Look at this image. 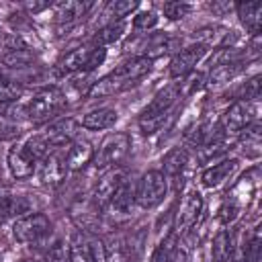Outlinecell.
Masks as SVG:
<instances>
[{
    "mask_svg": "<svg viewBox=\"0 0 262 262\" xmlns=\"http://www.w3.org/2000/svg\"><path fill=\"white\" fill-rule=\"evenodd\" d=\"M151 70V61L145 57H133L125 63H121L115 72H111L108 76L100 78L98 82L92 84V88L88 90V98H104V96H113L121 90H125L127 86H131L135 80H139L141 76H145Z\"/></svg>",
    "mask_w": 262,
    "mask_h": 262,
    "instance_id": "1",
    "label": "cell"
},
{
    "mask_svg": "<svg viewBox=\"0 0 262 262\" xmlns=\"http://www.w3.org/2000/svg\"><path fill=\"white\" fill-rule=\"evenodd\" d=\"M180 96V84L178 82H172L168 86H164L156 96L154 100L145 106V111L141 113V119H139V125L143 129V133H151L164 119V115L172 108V104L178 100Z\"/></svg>",
    "mask_w": 262,
    "mask_h": 262,
    "instance_id": "2",
    "label": "cell"
},
{
    "mask_svg": "<svg viewBox=\"0 0 262 262\" xmlns=\"http://www.w3.org/2000/svg\"><path fill=\"white\" fill-rule=\"evenodd\" d=\"M106 49L98 45H82L66 53L57 61V72L59 74H74V72H84V70H94L104 61Z\"/></svg>",
    "mask_w": 262,
    "mask_h": 262,
    "instance_id": "3",
    "label": "cell"
},
{
    "mask_svg": "<svg viewBox=\"0 0 262 262\" xmlns=\"http://www.w3.org/2000/svg\"><path fill=\"white\" fill-rule=\"evenodd\" d=\"M166 190H168V182H166L164 172L149 170L139 178L135 186V203L141 209H154L156 205L164 201Z\"/></svg>",
    "mask_w": 262,
    "mask_h": 262,
    "instance_id": "4",
    "label": "cell"
},
{
    "mask_svg": "<svg viewBox=\"0 0 262 262\" xmlns=\"http://www.w3.org/2000/svg\"><path fill=\"white\" fill-rule=\"evenodd\" d=\"M129 147H131V139L127 133H123V131L111 133L102 139L92 162L96 168H115L125 160V156L129 154Z\"/></svg>",
    "mask_w": 262,
    "mask_h": 262,
    "instance_id": "5",
    "label": "cell"
},
{
    "mask_svg": "<svg viewBox=\"0 0 262 262\" xmlns=\"http://www.w3.org/2000/svg\"><path fill=\"white\" fill-rule=\"evenodd\" d=\"M66 104V96L57 88H43L39 90L27 104V117L35 123L47 121L53 115H57Z\"/></svg>",
    "mask_w": 262,
    "mask_h": 262,
    "instance_id": "6",
    "label": "cell"
},
{
    "mask_svg": "<svg viewBox=\"0 0 262 262\" xmlns=\"http://www.w3.org/2000/svg\"><path fill=\"white\" fill-rule=\"evenodd\" d=\"M12 233L23 244H39L51 233V221L43 213H29L14 221Z\"/></svg>",
    "mask_w": 262,
    "mask_h": 262,
    "instance_id": "7",
    "label": "cell"
},
{
    "mask_svg": "<svg viewBox=\"0 0 262 262\" xmlns=\"http://www.w3.org/2000/svg\"><path fill=\"white\" fill-rule=\"evenodd\" d=\"M70 260L72 262H104V246L98 237L90 235L88 231H74L70 242Z\"/></svg>",
    "mask_w": 262,
    "mask_h": 262,
    "instance_id": "8",
    "label": "cell"
},
{
    "mask_svg": "<svg viewBox=\"0 0 262 262\" xmlns=\"http://www.w3.org/2000/svg\"><path fill=\"white\" fill-rule=\"evenodd\" d=\"M104 262H137L141 254V237L108 235L104 242Z\"/></svg>",
    "mask_w": 262,
    "mask_h": 262,
    "instance_id": "9",
    "label": "cell"
},
{
    "mask_svg": "<svg viewBox=\"0 0 262 262\" xmlns=\"http://www.w3.org/2000/svg\"><path fill=\"white\" fill-rule=\"evenodd\" d=\"M258 106L254 100H235L221 117V129L225 133H239L256 119Z\"/></svg>",
    "mask_w": 262,
    "mask_h": 262,
    "instance_id": "10",
    "label": "cell"
},
{
    "mask_svg": "<svg viewBox=\"0 0 262 262\" xmlns=\"http://www.w3.org/2000/svg\"><path fill=\"white\" fill-rule=\"evenodd\" d=\"M37 164H39V178L45 186H57L68 174V162H66V154L61 149L49 151Z\"/></svg>",
    "mask_w": 262,
    "mask_h": 262,
    "instance_id": "11",
    "label": "cell"
},
{
    "mask_svg": "<svg viewBox=\"0 0 262 262\" xmlns=\"http://www.w3.org/2000/svg\"><path fill=\"white\" fill-rule=\"evenodd\" d=\"M125 170H121L119 166H115V168H108L104 174H102V178L98 180V184H96V188H94V192H92V205L98 209V211H102V209H106L108 205H111V199H113V194H115V190L121 186V182L125 180Z\"/></svg>",
    "mask_w": 262,
    "mask_h": 262,
    "instance_id": "12",
    "label": "cell"
},
{
    "mask_svg": "<svg viewBox=\"0 0 262 262\" xmlns=\"http://www.w3.org/2000/svg\"><path fill=\"white\" fill-rule=\"evenodd\" d=\"M43 135V139L47 141V145L51 149H61L66 143H72V139L78 133V123L74 119H59L55 123H51L49 127H45L43 131H39Z\"/></svg>",
    "mask_w": 262,
    "mask_h": 262,
    "instance_id": "13",
    "label": "cell"
},
{
    "mask_svg": "<svg viewBox=\"0 0 262 262\" xmlns=\"http://www.w3.org/2000/svg\"><path fill=\"white\" fill-rule=\"evenodd\" d=\"M8 168L12 172L14 178H29L35 168H37V160L35 156L29 151L27 147V141H20V143H14L8 151Z\"/></svg>",
    "mask_w": 262,
    "mask_h": 262,
    "instance_id": "14",
    "label": "cell"
},
{
    "mask_svg": "<svg viewBox=\"0 0 262 262\" xmlns=\"http://www.w3.org/2000/svg\"><path fill=\"white\" fill-rule=\"evenodd\" d=\"M176 43H178L176 39H170V37L158 33V35H149V37L139 39L135 43V53H137V57H145V59L151 61V59L172 51Z\"/></svg>",
    "mask_w": 262,
    "mask_h": 262,
    "instance_id": "15",
    "label": "cell"
},
{
    "mask_svg": "<svg viewBox=\"0 0 262 262\" xmlns=\"http://www.w3.org/2000/svg\"><path fill=\"white\" fill-rule=\"evenodd\" d=\"M92 8V2H57L53 6L55 12V20L59 31H68L72 29L78 20H82V16Z\"/></svg>",
    "mask_w": 262,
    "mask_h": 262,
    "instance_id": "16",
    "label": "cell"
},
{
    "mask_svg": "<svg viewBox=\"0 0 262 262\" xmlns=\"http://www.w3.org/2000/svg\"><path fill=\"white\" fill-rule=\"evenodd\" d=\"M205 51H207V47H203L201 43L178 51L174 55V59L170 61V76L172 78H184L188 72H192V68L199 63V59L205 55Z\"/></svg>",
    "mask_w": 262,
    "mask_h": 262,
    "instance_id": "17",
    "label": "cell"
},
{
    "mask_svg": "<svg viewBox=\"0 0 262 262\" xmlns=\"http://www.w3.org/2000/svg\"><path fill=\"white\" fill-rule=\"evenodd\" d=\"M201 209H203V199L196 190H190L188 194H184L180 209H178V215H176V229L178 231L190 229L194 225V221L199 219Z\"/></svg>",
    "mask_w": 262,
    "mask_h": 262,
    "instance_id": "18",
    "label": "cell"
},
{
    "mask_svg": "<svg viewBox=\"0 0 262 262\" xmlns=\"http://www.w3.org/2000/svg\"><path fill=\"white\" fill-rule=\"evenodd\" d=\"M31 211V201L23 194L2 188L0 190V217H25Z\"/></svg>",
    "mask_w": 262,
    "mask_h": 262,
    "instance_id": "19",
    "label": "cell"
},
{
    "mask_svg": "<svg viewBox=\"0 0 262 262\" xmlns=\"http://www.w3.org/2000/svg\"><path fill=\"white\" fill-rule=\"evenodd\" d=\"M94 158V149L90 145V141L86 139H76L70 143V149L66 154V162H68V170L78 172L82 168H86Z\"/></svg>",
    "mask_w": 262,
    "mask_h": 262,
    "instance_id": "20",
    "label": "cell"
},
{
    "mask_svg": "<svg viewBox=\"0 0 262 262\" xmlns=\"http://www.w3.org/2000/svg\"><path fill=\"white\" fill-rule=\"evenodd\" d=\"M235 168H237V162H235V160H225V162H219V164H215V166L207 168V170L203 172L201 180H203V184H205V186L215 188V186L223 184L225 180H229V176L235 172Z\"/></svg>",
    "mask_w": 262,
    "mask_h": 262,
    "instance_id": "21",
    "label": "cell"
},
{
    "mask_svg": "<svg viewBox=\"0 0 262 262\" xmlns=\"http://www.w3.org/2000/svg\"><path fill=\"white\" fill-rule=\"evenodd\" d=\"M237 14H239V20L244 23V27L252 35H258L260 25H262V4L260 2H242V4H237Z\"/></svg>",
    "mask_w": 262,
    "mask_h": 262,
    "instance_id": "22",
    "label": "cell"
},
{
    "mask_svg": "<svg viewBox=\"0 0 262 262\" xmlns=\"http://www.w3.org/2000/svg\"><path fill=\"white\" fill-rule=\"evenodd\" d=\"M117 123V113L113 108H96L84 115L82 119V127L92 129V131H100V129H108Z\"/></svg>",
    "mask_w": 262,
    "mask_h": 262,
    "instance_id": "23",
    "label": "cell"
},
{
    "mask_svg": "<svg viewBox=\"0 0 262 262\" xmlns=\"http://www.w3.org/2000/svg\"><path fill=\"white\" fill-rule=\"evenodd\" d=\"M133 205H135V188L131 186V180L125 176V180L121 182V186L115 190L108 207H113L119 213H129Z\"/></svg>",
    "mask_w": 262,
    "mask_h": 262,
    "instance_id": "24",
    "label": "cell"
},
{
    "mask_svg": "<svg viewBox=\"0 0 262 262\" xmlns=\"http://www.w3.org/2000/svg\"><path fill=\"white\" fill-rule=\"evenodd\" d=\"M246 68L244 61H231V63H223V66H215L209 74V84L211 86H219L225 82H231L237 74H242V70Z\"/></svg>",
    "mask_w": 262,
    "mask_h": 262,
    "instance_id": "25",
    "label": "cell"
},
{
    "mask_svg": "<svg viewBox=\"0 0 262 262\" xmlns=\"http://www.w3.org/2000/svg\"><path fill=\"white\" fill-rule=\"evenodd\" d=\"M186 162H188L186 149H182V147L170 149V151L164 156V160H162V164H164V176H178V174L184 170Z\"/></svg>",
    "mask_w": 262,
    "mask_h": 262,
    "instance_id": "26",
    "label": "cell"
},
{
    "mask_svg": "<svg viewBox=\"0 0 262 262\" xmlns=\"http://www.w3.org/2000/svg\"><path fill=\"white\" fill-rule=\"evenodd\" d=\"M135 2H131V0H113V2H108L106 6H104V10H102V18L106 20V25H111V23H117V20H123L131 10H135Z\"/></svg>",
    "mask_w": 262,
    "mask_h": 262,
    "instance_id": "27",
    "label": "cell"
},
{
    "mask_svg": "<svg viewBox=\"0 0 262 262\" xmlns=\"http://www.w3.org/2000/svg\"><path fill=\"white\" fill-rule=\"evenodd\" d=\"M123 31H125V20H117V23L104 25V27L96 33V37H94V45H98V47L111 45V43H115V41L123 35Z\"/></svg>",
    "mask_w": 262,
    "mask_h": 262,
    "instance_id": "28",
    "label": "cell"
},
{
    "mask_svg": "<svg viewBox=\"0 0 262 262\" xmlns=\"http://www.w3.org/2000/svg\"><path fill=\"white\" fill-rule=\"evenodd\" d=\"M213 258L217 262L231 260V242H229V233L225 229H221L213 239Z\"/></svg>",
    "mask_w": 262,
    "mask_h": 262,
    "instance_id": "29",
    "label": "cell"
},
{
    "mask_svg": "<svg viewBox=\"0 0 262 262\" xmlns=\"http://www.w3.org/2000/svg\"><path fill=\"white\" fill-rule=\"evenodd\" d=\"M23 94V86L6 76L0 74V102H8V100H16Z\"/></svg>",
    "mask_w": 262,
    "mask_h": 262,
    "instance_id": "30",
    "label": "cell"
},
{
    "mask_svg": "<svg viewBox=\"0 0 262 262\" xmlns=\"http://www.w3.org/2000/svg\"><path fill=\"white\" fill-rule=\"evenodd\" d=\"M43 262H72V260H70L68 244H63V242H55V244L45 252Z\"/></svg>",
    "mask_w": 262,
    "mask_h": 262,
    "instance_id": "31",
    "label": "cell"
},
{
    "mask_svg": "<svg viewBox=\"0 0 262 262\" xmlns=\"http://www.w3.org/2000/svg\"><path fill=\"white\" fill-rule=\"evenodd\" d=\"M188 12H190V4H186V2H166L164 4V14L172 20L184 18Z\"/></svg>",
    "mask_w": 262,
    "mask_h": 262,
    "instance_id": "32",
    "label": "cell"
},
{
    "mask_svg": "<svg viewBox=\"0 0 262 262\" xmlns=\"http://www.w3.org/2000/svg\"><path fill=\"white\" fill-rule=\"evenodd\" d=\"M31 59H33V55H31V51H29V47H27V49L10 51V53L4 57V63H6V66H12V68H23V66H27Z\"/></svg>",
    "mask_w": 262,
    "mask_h": 262,
    "instance_id": "33",
    "label": "cell"
},
{
    "mask_svg": "<svg viewBox=\"0 0 262 262\" xmlns=\"http://www.w3.org/2000/svg\"><path fill=\"white\" fill-rule=\"evenodd\" d=\"M156 23H158L156 12H151V10L139 12V14L133 18V29H135V31H147V29L156 27Z\"/></svg>",
    "mask_w": 262,
    "mask_h": 262,
    "instance_id": "34",
    "label": "cell"
},
{
    "mask_svg": "<svg viewBox=\"0 0 262 262\" xmlns=\"http://www.w3.org/2000/svg\"><path fill=\"white\" fill-rule=\"evenodd\" d=\"M18 133H20V127L12 119L0 115V139H14L18 137Z\"/></svg>",
    "mask_w": 262,
    "mask_h": 262,
    "instance_id": "35",
    "label": "cell"
},
{
    "mask_svg": "<svg viewBox=\"0 0 262 262\" xmlns=\"http://www.w3.org/2000/svg\"><path fill=\"white\" fill-rule=\"evenodd\" d=\"M47 6H49L47 2H27V4H25V8L31 10V12H39V10L47 8Z\"/></svg>",
    "mask_w": 262,
    "mask_h": 262,
    "instance_id": "36",
    "label": "cell"
},
{
    "mask_svg": "<svg viewBox=\"0 0 262 262\" xmlns=\"http://www.w3.org/2000/svg\"><path fill=\"white\" fill-rule=\"evenodd\" d=\"M209 8H211V10H229L231 4H219V2H213V4H209Z\"/></svg>",
    "mask_w": 262,
    "mask_h": 262,
    "instance_id": "37",
    "label": "cell"
}]
</instances>
